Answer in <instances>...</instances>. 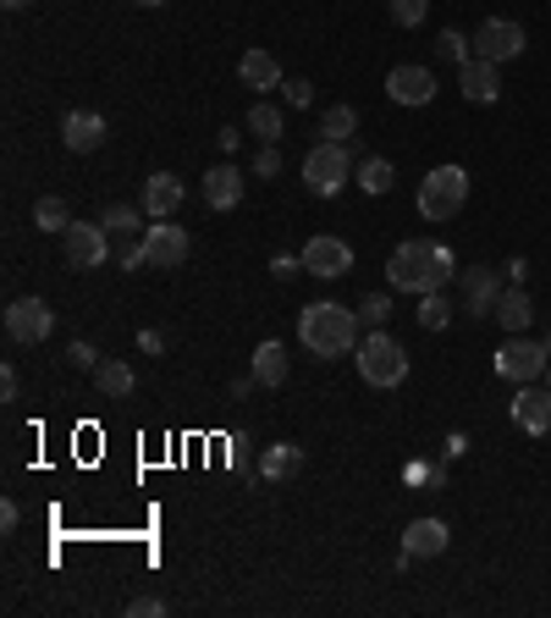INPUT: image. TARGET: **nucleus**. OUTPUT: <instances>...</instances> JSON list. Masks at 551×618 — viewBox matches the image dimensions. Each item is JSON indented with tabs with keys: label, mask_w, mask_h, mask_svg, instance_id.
Returning a JSON list of instances; mask_svg holds the SVG:
<instances>
[{
	"label": "nucleus",
	"mask_w": 551,
	"mask_h": 618,
	"mask_svg": "<svg viewBox=\"0 0 551 618\" xmlns=\"http://www.w3.org/2000/svg\"><path fill=\"white\" fill-rule=\"evenodd\" d=\"M452 249H441V243H430V238H409V243H398L392 249V260H387V277H392V288L398 293H441L447 282H452Z\"/></svg>",
	"instance_id": "f257e3e1"
},
{
	"label": "nucleus",
	"mask_w": 551,
	"mask_h": 618,
	"mask_svg": "<svg viewBox=\"0 0 551 618\" xmlns=\"http://www.w3.org/2000/svg\"><path fill=\"white\" fill-rule=\"evenodd\" d=\"M359 309H342L331 305V299H320V305H309L298 315V342L314 353V359H337V353H353L359 348Z\"/></svg>",
	"instance_id": "f03ea898"
},
{
	"label": "nucleus",
	"mask_w": 551,
	"mask_h": 618,
	"mask_svg": "<svg viewBox=\"0 0 551 618\" xmlns=\"http://www.w3.org/2000/svg\"><path fill=\"white\" fill-rule=\"evenodd\" d=\"M353 359H359V376H364L370 387H403V381H409V348H403L387 326L370 331V337H359Z\"/></svg>",
	"instance_id": "7ed1b4c3"
},
{
	"label": "nucleus",
	"mask_w": 551,
	"mask_h": 618,
	"mask_svg": "<svg viewBox=\"0 0 551 618\" xmlns=\"http://www.w3.org/2000/svg\"><path fill=\"white\" fill-rule=\"evenodd\" d=\"M469 205V171L463 166H435L419 182V216L424 221H452Z\"/></svg>",
	"instance_id": "20e7f679"
},
{
	"label": "nucleus",
	"mask_w": 551,
	"mask_h": 618,
	"mask_svg": "<svg viewBox=\"0 0 551 618\" xmlns=\"http://www.w3.org/2000/svg\"><path fill=\"white\" fill-rule=\"evenodd\" d=\"M348 177H353V150H348V144L320 139L314 150L303 154V182H309V193L331 199V193H342V182H348Z\"/></svg>",
	"instance_id": "39448f33"
},
{
	"label": "nucleus",
	"mask_w": 551,
	"mask_h": 618,
	"mask_svg": "<svg viewBox=\"0 0 551 618\" xmlns=\"http://www.w3.org/2000/svg\"><path fill=\"white\" fill-rule=\"evenodd\" d=\"M547 365H551V353H547V342H530L524 331H513L502 348H497V376L502 381H535V376H547Z\"/></svg>",
	"instance_id": "423d86ee"
},
{
	"label": "nucleus",
	"mask_w": 551,
	"mask_h": 618,
	"mask_svg": "<svg viewBox=\"0 0 551 618\" xmlns=\"http://www.w3.org/2000/svg\"><path fill=\"white\" fill-rule=\"evenodd\" d=\"M474 56L480 61H513V56H524V28L513 22V17H485L480 28H474Z\"/></svg>",
	"instance_id": "0eeeda50"
},
{
	"label": "nucleus",
	"mask_w": 551,
	"mask_h": 618,
	"mask_svg": "<svg viewBox=\"0 0 551 618\" xmlns=\"http://www.w3.org/2000/svg\"><path fill=\"white\" fill-rule=\"evenodd\" d=\"M303 271L309 277H320V282H331V277H348L353 271V249L337 238V232H314L309 243H303Z\"/></svg>",
	"instance_id": "6e6552de"
},
{
	"label": "nucleus",
	"mask_w": 551,
	"mask_h": 618,
	"mask_svg": "<svg viewBox=\"0 0 551 618\" xmlns=\"http://www.w3.org/2000/svg\"><path fill=\"white\" fill-rule=\"evenodd\" d=\"M61 243H67V260H72L78 271H94V266L111 260V232H106L100 221H72V227L61 232Z\"/></svg>",
	"instance_id": "1a4fd4ad"
},
{
	"label": "nucleus",
	"mask_w": 551,
	"mask_h": 618,
	"mask_svg": "<svg viewBox=\"0 0 551 618\" xmlns=\"http://www.w3.org/2000/svg\"><path fill=\"white\" fill-rule=\"evenodd\" d=\"M56 331V315L44 299H17V305H6V337L11 342H22V348H33V342H44Z\"/></svg>",
	"instance_id": "9d476101"
},
{
	"label": "nucleus",
	"mask_w": 551,
	"mask_h": 618,
	"mask_svg": "<svg viewBox=\"0 0 551 618\" xmlns=\"http://www.w3.org/2000/svg\"><path fill=\"white\" fill-rule=\"evenodd\" d=\"M143 260H149L154 271H177V266L188 260V232H182L177 221H149V227H143Z\"/></svg>",
	"instance_id": "9b49d317"
},
{
	"label": "nucleus",
	"mask_w": 551,
	"mask_h": 618,
	"mask_svg": "<svg viewBox=\"0 0 551 618\" xmlns=\"http://www.w3.org/2000/svg\"><path fill=\"white\" fill-rule=\"evenodd\" d=\"M387 100H398V106H409V111L430 106V100H435V72H430V67H413V61L392 67V72H387Z\"/></svg>",
	"instance_id": "f8f14e48"
},
{
	"label": "nucleus",
	"mask_w": 551,
	"mask_h": 618,
	"mask_svg": "<svg viewBox=\"0 0 551 618\" xmlns=\"http://www.w3.org/2000/svg\"><path fill=\"white\" fill-rule=\"evenodd\" d=\"M508 288H502V277L491 271V266H469L463 271V309L474 315V320H485V315H497V299H502Z\"/></svg>",
	"instance_id": "ddd939ff"
},
{
	"label": "nucleus",
	"mask_w": 551,
	"mask_h": 618,
	"mask_svg": "<svg viewBox=\"0 0 551 618\" xmlns=\"http://www.w3.org/2000/svg\"><path fill=\"white\" fill-rule=\"evenodd\" d=\"M458 89H463V100H469V106H491V100L502 94V72H497V61L469 56V61L458 67Z\"/></svg>",
	"instance_id": "4468645a"
},
{
	"label": "nucleus",
	"mask_w": 551,
	"mask_h": 618,
	"mask_svg": "<svg viewBox=\"0 0 551 618\" xmlns=\"http://www.w3.org/2000/svg\"><path fill=\"white\" fill-rule=\"evenodd\" d=\"M508 415H513V426L519 431H530V437H547L551 431V392H541V387H519V398L508 403Z\"/></svg>",
	"instance_id": "2eb2a0df"
},
{
	"label": "nucleus",
	"mask_w": 551,
	"mask_h": 618,
	"mask_svg": "<svg viewBox=\"0 0 551 618\" xmlns=\"http://www.w3.org/2000/svg\"><path fill=\"white\" fill-rule=\"evenodd\" d=\"M182 177H171V171H154L149 182H143V216L149 221H171L177 210H182Z\"/></svg>",
	"instance_id": "dca6fc26"
},
{
	"label": "nucleus",
	"mask_w": 551,
	"mask_h": 618,
	"mask_svg": "<svg viewBox=\"0 0 551 618\" xmlns=\"http://www.w3.org/2000/svg\"><path fill=\"white\" fill-rule=\"evenodd\" d=\"M204 205L210 210H238L243 205V171L232 160H221V166L204 171Z\"/></svg>",
	"instance_id": "f3484780"
},
{
	"label": "nucleus",
	"mask_w": 551,
	"mask_h": 618,
	"mask_svg": "<svg viewBox=\"0 0 551 618\" xmlns=\"http://www.w3.org/2000/svg\"><path fill=\"white\" fill-rule=\"evenodd\" d=\"M61 144L72 154H89L106 144V117L100 111H72L67 122H61Z\"/></svg>",
	"instance_id": "a211bd4d"
},
{
	"label": "nucleus",
	"mask_w": 551,
	"mask_h": 618,
	"mask_svg": "<svg viewBox=\"0 0 551 618\" xmlns=\"http://www.w3.org/2000/svg\"><path fill=\"white\" fill-rule=\"evenodd\" d=\"M447 541H452V530H447L441 519H413L409 530H403V552H409V558H441Z\"/></svg>",
	"instance_id": "6ab92c4d"
},
{
	"label": "nucleus",
	"mask_w": 551,
	"mask_h": 618,
	"mask_svg": "<svg viewBox=\"0 0 551 618\" xmlns=\"http://www.w3.org/2000/svg\"><path fill=\"white\" fill-rule=\"evenodd\" d=\"M238 78L254 89V94H266V89H281L287 78H281V61H276L271 50H249L243 61H238Z\"/></svg>",
	"instance_id": "aec40b11"
},
{
	"label": "nucleus",
	"mask_w": 551,
	"mask_h": 618,
	"mask_svg": "<svg viewBox=\"0 0 551 618\" xmlns=\"http://www.w3.org/2000/svg\"><path fill=\"white\" fill-rule=\"evenodd\" d=\"M133 365H122V359H100L94 365V387H100V398H128L133 392Z\"/></svg>",
	"instance_id": "412c9836"
},
{
	"label": "nucleus",
	"mask_w": 551,
	"mask_h": 618,
	"mask_svg": "<svg viewBox=\"0 0 551 618\" xmlns=\"http://www.w3.org/2000/svg\"><path fill=\"white\" fill-rule=\"evenodd\" d=\"M497 320H502V331H508V337H513V331H530V320H535V305H530V293H524V288L502 293V299H497Z\"/></svg>",
	"instance_id": "4be33fe9"
},
{
	"label": "nucleus",
	"mask_w": 551,
	"mask_h": 618,
	"mask_svg": "<svg viewBox=\"0 0 551 618\" xmlns=\"http://www.w3.org/2000/svg\"><path fill=\"white\" fill-rule=\"evenodd\" d=\"M298 464H303V448H298V442H271V448L260 453V475H266V480H287V475H298Z\"/></svg>",
	"instance_id": "5701e85b"
},
{
	"label": "nucleus",
	"mask_w": 551,
	"mask_h": 618,
	"mask_svg": "<svg viewBox=\"0 0 551 618\" xmlns=\"http://www.w3.org/2000/svg\"><path fill=\"white\" fill-rule=\"evenodd\" d=\"M254 381L260 387H281L287 381V348L281 342H260L254 348Z\"/></svg>",
	"instance_id": "b1692460"
},
{
	"label": "nucleus",
	"mask_w": 551,
	"mask_h": 618,
	"mask_svg": "<svg viewBox=\"0 0 551 618\" xmlns=\"http://www.w3.org/2000/svg\"><path fill=\"white\" fill-rule=\"evenodd\" d=\"M353 128H359V111H353V106H325V111H320V133H325L331 144H348Z\"/></svg>",
	"instance_id": "393cba45"
},
{
	"label": "nucleus",
	"mask_w": 551,
	"mask_h": 618,
	"mask_svg": "<svg viewBox=\"0 0 551 618\" xmlns=\"http://www.w3.org/2000/svg\"><path fill=\"white\" fill-rule=\"evenodd\" d=\"M353 177H359L364 193H387V188H392V160H387V154H364Z\"/></svg>",
	"instance_id": "a878e982"
},
{
	"label": "nucleus",
	"mask_w": 551,
	"mask_h": 618,
	"mask_svg": "<svg viewBox=\"0 0 551 618\" xmlns=\"http://www.w3.org/2000/svg\"><path fill=\"white\" fill-rule=\"evenodd\" d=\"M33 227H39V232H67V227H72V216H67V199L44 193V199L33 205Z\"/></svg>",
	"instance_id": "bb28decb"
},
{
	"label": "nucleus",
	"mask_w": 551,
	"mask_h": 618,
	"mask_svg": "<svg viewBox=\"0 0 551 618\" xmlns=\"http://www.w3.org/2000/svg\"><path fill=\"white\" fill-rule=\"evenodd\" d=\"M249 133H254L260 144H276V139H281V111L266 106V100H254V111H249Z\"/></svg>",
	"instance_id": "cd10ccee"
},
{
	"label": "nucleus",
	"mask_w": 551,
	"mask_h": 618,
	"mask_svg": "<svg viewBox=\"0 0 551 618\" xmlns=\"http://www.w3.org/2000/svg\"><path fill=\"white\" fill-rule=\"evenodd\" d=\"M413 315H419V326H424V331H441V326L452 320V305H447L441 293H424V299H419V309H413Z\"/></svg>",
	"instance_id": "c85d7f7f"
},
{
	"label": "nucleus",
	"mask_w": 551,
	"mask_h": 618,
	"mask_svg": "<svg viewBox=\"0 0 551 618\" xmlns=\"http://www.w3.org/2000/svg\"><path fill=\"white\" fill-rule=\"evenodd\" d=\"M100 227H106L111 238H133V232H138V210H133V205H111V210L100 216Z\"/></svg>",
	"instance_id": "c756f323"
},
{
	"label": "nucleus",
	"mask_w": 551,
	"mask_h": 618,
	"mask_svg": "<svg viewBox=\"0 0 551 618\" xmlns=\"http://www.w3.org/2000/svg\"><path fill=\"white\" fill-rule=\"evenodd\" d=\"M435 56L452 61V67H463V61H469V39H463L458 28H441V33H435Z\"/></svg>",
	"instance_id": "7c9ffc66"
},
{
	"label": "nucleus",
	"mask_w": 551,
	"mask_h": 618,
	"mask_svg": "<svg viewBox=\"0 0 551 618\" xmlns=\"http://www.w3.org/2000/svg\"><path fill=\"white\" fill-rule=\"evenodd\" d=\"M359 320H364L370 331H381V326L392 320V299H387V293H370V299L359 305Z\"/></svg>",
	"instance_id": "2f4dec72"
},
{
	"label": "nucleus",
	"mask_w": 551,
	"mask_h": 618,
	"mask_svg": "<svg viewBox=\"0 0 551 618\" xmlns=\"http://www.w3.org/2000/svg\"><path fill=\"white\" fill-rule=\"evenodd\" d=\"M424 11H430V0H392V22L398 28H419Z\"/></svg>",
	"instance_id": "473e14b6"
},
{
	"label": "nucleus",
	"mask_w": 551,
	"mask_h": 618,
	"mask_svg": "<svg viewBox=\"0 0 551 618\" xmlns=\"http://www.w3.org/2000/svg\"><path fill=\"white\" fill-rule=\"evenodd\" d=\"M281 100H287L292 111H303V106H314V83H303V78H287V83H281Z\"/></svg>",
	"instance_id": "72a5a7b5"
},
{
	"label": "nucleus",
	"mask_w": 551,
	"mask_h": 618,
	"mask_svg": "<svg viewBox=\"0 0 551 618\" xmlns=\"http://www.w3.org/2000/svg\"><path fill=\"white\" fill-rule=\"evenodd\" d=\"M117 255H122V271H143L149 260H143V238H117Z\"/></svg>",
	"instance_id": "f704fd0d"
},
{
	"label": "nucleus",
	"mask_w": 551,
	"mask_h": 618,
	"mask_svg": "<svg viewBox=\"0 0 551 618\" xmlns=\"http://www.w3.org/2000/svg\"><path fill=\"white\" fill-rule=\"evenodd\" d=\"M67 365H72V370H94V365H100V353H94L89 342H72V348H67Z\"/></svg>",
	"instance_id": "c9c22d12"
},
{
	"label": "nucleus",
	"mask_w": 551,
	"mask_h": 618,
	"mask_svg": "<svg viewBox=\"0 0 551 618\" xmlns=\"http://www.w3.org/2000/svg\"><path fill=\"white\" fill-rule=\"evenodd\" d=\"M128 618H166V602H160V597H133V602H128Z\"/></svg>",
	"instance_id": "e433bc0d"
},
{
	"label": "nucleus",
	"mask_w": 551,
	"mask_h": 618,
	"mask_svg": "<svg viewBox=\"0 0 551 618\" xmlns=\"http://www.w3.org/2000/svg\"><path fill=\"white\" fill-rule=\"evenodd\" d=\"M281 171V150L276 144H266V150L254 154V177H276Z\"/></svg>",
	"instance_id": "4c0bfd02"
},
{
	"label": "nucleus",
	"mask_w": 551,
	"mask_h": 618,
	"mask_svg": "<svg viewBox=\"0 0 551 618\" xmlns=\"http://www.w3.org/2000/svg\"><path fill=\"white\" fill-rule=\"evenodd\" d=\"M0 398H6V403H17V398H22V381H17V365H6V370H0Z\"/></svg>",
	"instance_id": "58836bf2"
},
{
	"label": "nucleus",
	"mask_w": 551,
	"mask_h": 618,
	"mask_svg": "<svg viewBox=\"0 0 551 618\" xmlns=\"http://www.w3.org/2000/svg\"><path fill=\"white\" fill-rule=\"evenodd\" d=\"M298 266H303V260H292V255H276V260H271V271L281 277V282H287V277H298Z\"/></svg>",
	"instance_id": "ea45409f"
},
{
	"label": "nucleus",
	"mask_w": 551,
	"mask_h": 618,
	"mask_svg": "<svg viewBox=\"0 0 551 618\" xmlns=\"http://www.w3.org/2000/svg\"><path fill=\"white\" fill-rule=\"evenodd\" d=\"M138 348H143V353H166V337H160V331H138Z\"/></svg>",
	"instance_id": "a19ab883"
},
{
	"label": "nucleus",
	"mask_w": 551,
	"mask_h": 618,
	"mask_svg": "<svg viewBox=\"0 0 551 618\" xmlns=\"http://www.w3.org/2000/svg\"><path fill=\"white\" fill-rule=\"evenodd\" d=\"M17 519H22V508H17V502H0V530H17Z\"/></svg>",
	"instance_id": "79ce46f5"
},
{
	"label": "nucleus",
	"mask_w": 551,
	"mask_h": 618,
	"mask_svg": "<svg viewBox=\"0 0 551 618\" xmlns=\"http://www.w3.org/2000/svg\"><path fill=\"white\" fill-rule=\"evenodd\" d=\"M216 144H221V150L232 154L238 144H243V133H238V128H221V133H216Z\"/></svg>",
	"instance_id": "37998d69"
},
{
	"label": "nucleus",
	"mask_w": 551,
	"mask_h": 618,
	"mask_svg": "<svg viewBox=\"0 0 551 618\" xmlns=\"http://www.w3.org/2000/svg\"><path fill=\"white\" fill-rule=\"evenodd\" d=\"M424 480H430V491H441V486H447V464H430Z\"/></svg>",
	"instance_id": "c03bdc74"
},
{
	"label": "nucleus",
	"mask_w": 551,
	"mask_h": 618,
	"mask_svg": "<svg viewBox=\"0 0 551 618\" xmlns=\"http://www.w3.org/2000/svg\"><path fill=\"white\" fill-rule=\"evenodd\" d=\"M0 6H11V11H22V6H28V0H0Z\"/></svg>",
	"instance_id": "a18cd8bd"
},
{
	"label": "nucleus",
	"mask_w": 551,
	"mask_h": 618,
	"mask_svg": "<svg viewBox=\"0 0 551 618\" xmlns=\"http://www.w3.org/2000/svg\"><path fill=\"white\" fill-rule=\"evenodd\" d=\"M133 6H166V0H133Z\"/></svg>",
	"instance_id": "49530a36"
},
{
	"label": "nucleus",
	"mask_w": 551,
	"mask_h": 618,
	"mask_svg": "<svg viewBox=\"0 0 551 618\" xmlns=\"http://www.w3.org/2000/svg\"><path fill=\"white\" fill-rule=\"evenodd\" d=\"M541 342H547V353H551V337H541Z\"/></svg>",
	"instance_id": "de8ad7c7"
},
{
	"label": "nucleus",
	"mask_w": 551,
	"mask_h": 618,
	"mask_svg": "<svg viewBox=\"0 0 551 618\" xmlns=\"http://www.w3.org/2000/svg\"><path fill=\"white\" fill-rule=\"evenodd\" d=\"M547 381H551V365H547Z\"/></svg>",
	"instance_id": "09e8293b"
}]
</instances>
